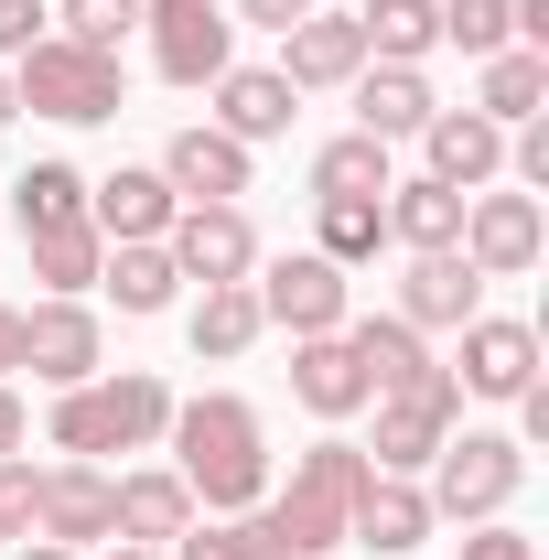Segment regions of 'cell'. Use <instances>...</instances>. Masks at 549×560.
Here are the masks:
<instances>
[{
    "label": "cell",
    "instance_id": "obj_17",
    "mask_svg": "<svg viewBox=\"0 0 549 560\" xmlns=\"http://www.w3.org/2000/svg\"><path fill=\"white\" fill-rule=\"evenodd\" d=\"M22 366H33L44 388L97 377V313H86V302H33V313H22Z\"/></svg>",
    "mask_w": 549,
    "mask_h": 560
},
{
    "label": "cell",
    "instance_id": "obj_15",
    "mask_svg": "<svg viewBox=\"0 0 549 560\" xmlns=\"http://www.w3.org/2000/svg\"><path fill=\"white\" fill-rule=\"evenodd\" d=\"M366 75V33H355V11H302L291 33H280V86L302 97V86H355Z\"/></svg>",
    "mask_w": 549,
    "mask_h": 560
},
{
    "label": "cell",
    "instance_id": "obj_3",
    "mask_svg": "<svg viewBox=\"0 0 549 560\" xmlns=\"http://www.w3.org/2000/svg\"><path fill=\"white\" fill-rule=\"evenodd\" d=\"M55 453L66 464H97V453H151L162 431H173V388L151 377V366H97V377H75V388H55Z\"/></svg>",
    "mask_w": 549,
    "mask_h": 560
},
{
    "label": "cell",
    "instance_id": "obj_7",
    "mask_svg": "<svg viewBox=\"0 0 549 560\" xmlns=\"http://www.w3.org/2000/svg\"><path fill=\"white\" fill-rule=\"evenodd\" d=\"M453 420H464V388H453V366L442 377H420V388H388L377 399V475H431V453L453 442Z\"/></svg>",
    "mask_w": 549,
    "mask_h": 560
},
{
    "label": "cell",
    "instance_id": "obj_37",
    "mask_svg": "<svg viewBox=\"0 0 549 560\" xmlns=\"http://www.w3.org/2000/svg\"><path fill=\"white\" fill-rule=\"evenodd\" d=\"M44 44V0H0V66Z\"/></svg>",
    "mask_w": 549,
    "mask_h": 560
},
{
    "label": "cell",
    "instance_id": "obj_40",
    "mask_svg": "<svg viewBox=\"0 0 549 560\" xmlns=\"http://www.w3.org/2000/svg\"><path fill=\"white\" fill-rule=\"evenodd\" d=\"M22 442H33V420H22V399H11V377H0V464H11Z\"/></svg>",
    "mask_w": 549,
    "mask_h": 560
},
{
    "label": "cell",
    "instance_id": "obj_36",
    "mask_svg": "<svg viewBox=\"0 0 549 560\" xmlns=\"http://www.w3.org/2000/svg\"><path fill=\"white\" fill-rule=\"evenodd\" d=\"M0 539H33V464H0Z\"/></svg>",
    "mask_w": 549,
    "mask_h": 560
},
{
    "label": "cell",
    "instance_id": "obj_21",
    "mask_svg": "<svg viewBox=\"0 0 549 560\" xmlns=\"http://www.w3.org/2000/svg\"><path fill=\"white\" fill-rule=\"evenodd\" d=\"M173 206H184V195H173L151 162H119L108 184H86V215H97V237H108V248H119V237H162Z\"/></svg>",
    "mask_w": 549,
    "mask_h": 560
},
{
    "label": "cell",
    "instance_id": "obj_13",
    "mask_svg": "<svg viewBox=\"0 0 549 560\" xmlns=\"http://www.w3.org/2000/svg\"><path fill=\"white\" fill-rule=\"evenodd\" d=\"M119 475H97V464H55V475H33V528L55 539V550H86V539H119V506H108Z\"/></svg>",
    "mask_w": 549,
    "mask_h": 560
},
{
    "label": "cell",
    "instance_id": "obj_27",
    "mask_svg": "<svg viewBox=\"0 0 549 560\" xmlns=\"http://www.w3.org/2000/svg\"><path fill=\"white\" fill-rule=\"evenodd\" d=\"M173 248H162V237H119V248H108V259H97V291H108V302H119V313H173Z\"/></svg>",
    "mask_w": 549,
    "mask_h": 560
},
{
    "label": "cell",
    "instance_id": "obj_16",
    "mask_svg": "<svg viewBox=\"0 0 549 560\" xmlns=\"http://www.w3.org/2000/svg\"><path fill=\"white\" fill-rule=\"evenodd\" d=\"M420 151H431V184H453V195H484V184L506 173V130L475 119V108H431Z\"/></svg>",
    "mask_w": 549,
    "mask_h": 560
},
{
    "label": "cell",
    "instance_id": "obj_5",
    "mask_svg": "<svg viewBox=\"0 0 549 560\" xmlns=\"http://www.w3.org/2000/svg\"><path fill=\"white\" fill-rule=\"evenodd\" d=\"M11 97H22L33 119L97 130V119H119V108H130V75H119V55H97V44H66V33H44L33 55H11Z\"/></svg>",
    "mask_w": 549,
    "mask_h": 560
},
{
    "label": "cell",
    "instance_id": "obj_25",
    "mask_svg": "<svg viewBox=\"0 0 549 560\" xmlns=\"http://www.w3.org/2000/svg\"><path fill=\"white\" fill-rule=\"evenodd\" d=\"M108 506H119V539H140V550H162V539H184V528H195L184 475H119V486H108Z\"/></svg>",
    "mask_w": 549,
    "mask_h": 560
},
{
    "label": "cell",
    "instance_id": "obj_6",
    "mask_svg": "<svg viewBox=\"0 0 549 560\" xmlns=\"http://www.w3.org/2000/svg\"><path fill=\"white\" fill-rule=\"evenodd\" d=\"M528 486V442L517 431H453L442 453H431V517H453V528H475V517H506Z\"/></svg>",
    "mask_w": 549,
    "mask_h": 560
},
{
    "label": "cell",
    "instance_id": "obj_34",
    "mask_svg": "<svg viewBox=\"0 0 549 560\" xmlns=\"http://www.w3.org/2000/svg\"><path fill=\"white\" fill-rule=\"evenodd\" d=\"M506 33H517V0H442V44H464V55H506Z\"/></svg>",
    "mask_w": 549,
    "mask_h": 560
},
{
    "label": "cell",
    "instance_id": "obj_42",
    "mask_svg": "<svg viewBox=\"0 0 549 560\" xmlns=\"http://www.w3.org/2000/svg\"><path fill=\"white\" fill-rule=\"evenodd\" d=\"M11 560H75V550H55V539H22V550H11Z\"/></svg>",
    "mask_w": 549,
    "mask_h": 560
},
{
    "label": "cell",
    "instance_id": "obj_35",
    "mask_svg": "<svg viewBox=\"0 0 549 560\" xmlns=\"http://www.w3.org/2000/svg\"><path fill=\"white\" fill-rule=\"evenodd\" d=\"M55 22H66V44H97V55H119V33L140 22V0H55Z\"/></svg>",
    "mask_w": 549,
    "mask_h": 560
},
{
    "label": "cell",
    "instance_id": "obj_23",
    "mask_svg": "<svg viewBox=\"0 0 549 560\" xmlns=\"http://www.w3.org/2000/svg\"><path fill=\"white\" fill-rule=\"evenodd\" d=\"M355 130H366V140H420V130H431V86H420V66H366V75H355Z\"/></svg>",
    "mask_w": 549,
    "mask_h": 560
},
{
    "label": "cell",
    "instance_id": "obj_14",
    "mask_svg": "<svg viewBox=\"0 0 549 560\" xmlns=\"http://www.w3.org/2000/svg\"><path fill=\"white\" fill-rule=\"evenodd\" d=\"M162 248H173V270H184V280H248V270H259V237H248V215H237V206H173Z\"/></svg>",
    "mask_w": 549,
    "mask_h": 560
},
{
    "label": "cell",
    "instance_id": "obj_19",
    "mask_svg": "<svg viewBox=\"0 0 549 560\" xmlns=\"http://www.w3.org/2000/svg\"><path fill=\"white\" fill-rule=\"evenodd\" d=\"M431 528H442V517H431V495L410 486V475H377V464H366V486H355V517H344V539H366V550H420V539H431Z\"/></svg>",
    "mask_w": 549,
    "mask_h": 560
},
{
    "label": "cell",
    "instance_id": "obj_32",
    "mask_svg": "<svg viewBox=\"0 0 549 560\" xmlns=\"http://www.w3.org/2000/svg\"><path fill=\"white\" fill-rule=\"evenodd\" d=\"M313 195H388V140H366V130H344L313 151Z\"/></svg>",
    "mask_w": 549,
    "mask_h": 560
},
{
    "label": "cell",
    "instance_id": "obj_43",
    "mask_svg": "<svg viewBox=\"0 0 549 560\" xmlns=\"http://www.w3.org/2000/svg\"><path fill=\"white\" fill-rule=\"evenodd\" d=\"M0 119H22V97H11V66H0Z\"/></svg>",
    "mask_w": 549,
    "mask_h": 560
},
{
    "label": "cell",
    "instance_id": "obj_26",
    "mask_svg": "<svg viewBox=\"0 0 549 560\" xmlns=\"http://www.w3.org/2000/svg\"><path fill=\"white\" fill-rule=\"evenodd\" d=\"M539 108H549V55H528V44L484 55V75H475V119L517 130V119H539Z\"/></svg>",
    "mask_w": 549,
    "mask_h": 560
},
{
    "label": "cell",
    "instance_id": "obj_41",
    "mask_svg": "<svg viewBox=\"0 0 549 560\" xmlns=\"http://www.w3.org/2000/svg\"><path fill=\"white\" fill-rule=\"evenodd\" d=\"M11 366H22V313L0 302V377H11Z\"/></svg>",
    "mask_w": 549,
    "mask_h": 560
},
{
    "label": "cell",
    "instance_id": "obj_31",
    "mask_svg": "<svg viewBox=\"0 0 549 560\" xmlns=\"http://www.w3.org/2000/svg\"><path fill=\"white\" fill-rule=\"evenodd\" d=\"M355 33H366V55H377V66H420V55L442 44V0H366V11H355Z\"/></svg>",
    "mask_w": 549,
    "mask_h": 560
},
{
    "label": "cell",
    "instance_id": "obj_12",
    "mask_svg": "<svg viewBox=\"0 0 549 560\" xmlns=\"http://www.w3.org/2000/svg\"><path fill=\"white\" fill-rule=\"evenodd\" d=\"M453 388H475V399H528V388H539V335L506 324V313H475V324H464V355H453Z\"/></svg>",
    "mask_w": 549,
    "mask_h": 560
},
{
    "label": "cell",
    "instance_id": "obj_8",
    "mask_svg": "<svg viewBox=\"0 0 549 560\" xmlns=\"http://www.w3.org/2000/svg\"><path fill=\"white\" fill-rule=\"evenodd\" d=\"M140 22H151V66L173 86H215L237 66V22L215 0H140Z\"/></svg>",
    "mask_w": 549,
    "mask_h": 560
},
{
    "label": "cell",
    "instance_id": "obj_24",
    "mask_svg": "<svg viewBox=\"0 0 549 560\" xmlns=\"http://www.w3.org/2000/svg\"><path fill=\"white\" fill-rule=\"evenodd\" d=\"M344 346H355V366H366V399H388V388H420V377H442L431 366V346H420V324H344Z\"/></svg>",
    "mask_w": 549,
    "mask_h": 560
},
{
    "label": "cell",
    "instance_id": "obj_33",
    "mask_svg": "<svg viewBox=\"0 0 549 560\" xmlns=\"http://www.w3.org/2000/svg\"><path fill=\"white\" fill-rule=\"evenodd\" d=\"M173 560H280V539L259 528V506H248V517H206V528H184Z\"/></svg>",
    "mask_w": 549,
    "mask_h": 560
},
{
    "label": "cell",
    "instance_id": "obj_11",
    "mask_svg": "<svg viewBox=\"0 0 549 560\" xmlns=\"http://www.w3.org/2000/svg\"><path fill=\"white\" fill-rule=\"evenodd\" d=\"M184 206H237L248 195V140H226L215 119H195V130H173L162 140V162H151Z\"/></svg>",
    "mask_w": 549,
    "mask_h": 560
},
{
    "label": "cell",
    "instance_id": "obj_1",
    "mask_svg": "<svg viewBox=\"0 0 549 560\" xmlns=\"http://www.w3.org/2000/svg\"><path fill=\"white\" fill-rule=\"evenodd\" d=\"M173 475H184V495H195V506L248 517V506L270 495V442H259V410H248V399H226V388H206L195 410H173Z\"/></svg>",
    "mask_w": 549,
    "mask_h": 560
},
{
    "label": "cell",
    "instance_id": "obj_9",
    "mask_svg": "<svg viewBox=\"0 0 549 560\" xmlns=\"http://www.w3.org/2000/svg\"><path fill=\"white\" fill-rule=\"evenodd\" d=\"M248 291H259V324H280L291 346H302V335H335V324H344V270L324 259V248H291V259H270Z\"/></svg>",
    "mask_w": 549,
    "mask_h": 560
},
{
    "label": "cell",
    "instance_id": "obj_4",
    "mask_svg": "<svg viewBox=\"0 0 549 560\" xmlns=\"http://www.w3.org/2000/svg\"><path fill=\"white\" fill-rule=\"evenodd\" d=\"M355 486H366V442H313L302 464H291V486L259 506V528L280 539V560H324L344 539V517H355Z\"/></svg>",
    "mask_w": 549,
    "mask_h": 560
},
{
    "label": "cell",
    "instance_id": "obj_39",
    "mask_svg": "<svg viewBox=\"0 0 549 560\" xmlns=\"http://www.w3.org/2000/svg\"><path fill=\"white\" fill-rule=\"evenodd\" d=\"M302 11H324V0H237V11H226V22H259V33H291V22H302Z\"/></svg>",
    "mask_w": 549,
    "mask_h": 560
},
{
    "label": "cell",
    "instance_id": "obj_10",
    "mask_svg": "<svg viewBox=\"0 0 549 560\" xmlns=\"http://www.w3.org/2000/svg\"><path fill=\"white\" fill-rule=\"evenodd\" d=\"M453 248H464L484 280H517V270H539L549 215H539V195H464V237H453Z\"/></svg>",
    "mask_w": 549,
    "mask_h": 560
},
{
    "label": "cell",
    "instance_id": "obj_18",
    "mask_svg": "<svg viewBox=\"0 0 549 560\" xmlns=\"http://www.w3.org/2000/svg\"><path fill=\"white\" fill-rule=\"evenodd\" d=\"M484 313V270L464 259V248H420L410 259V280H399V324H475Z\"/></svg>",
    "mask_w": 549,
    "mask_h": 560
},
{
    "label": "cell",
    "instance_id": "obj_28",
    "mask_svg": "<svg viewBox=\"0 0 549 560\" xmlns=\"http://www.w3.org/2000/svg\"><path fill=\"white\" fill-rule=\"evenodd\" d=\"M184 335H195V355H206V366L248 355L259 335H270V324H259V291H248V280H206V302H195V324H184Z\"/></svg>",
    "mask_w": 549,
    "mask_h": 560
},
{
    "label": "cell",
    "instance_id": "obj_30",
    "mask_svg": "<svg viewBox=\"0 0 549 560\" xmlns=\"http://www.w3.org/2000/svg\"><path fill=\"white\" fill-rule=\"evenodd\" d=\"M313 248L355 270V259H377L388 248V195H313Z\"/></svg>",
    "mask_w": 549,
    "mask_h": 560
},
{
    "label": "cell",
    "instance_id": "obj_20",
    "mask_svg": "<svg viewBox=\"0 0 549 560\" xmlns=\"http://www.w3.org/2000/svg\"><path fill=\"white\" fill-rule=\"evenodd\" d=\"M291 399H302L313 420H355L366 410V366H355V346H344V324L291 346Z\"/></svg>",
    "mask_w": 549,
    "mask_h": 560
},
{
    "label": "cell",
    "instance_id": "obj_29",
    "mask_svg": "<svg viewBox=\"0 0 549 560\" xmlns=\"http://www.w3.org/2000/svg\"><path fill=\"white\" fill-rule=\"evenodd\" d=\"M453 237H464V195H453V184H431V173H420V184H388V248H453Z\"/></svg>",
    "mask_w": 549,
    "mask_h": 560
},
{
    "label": "cell",
    "instance_id": "obj_44",
    "mask_svg": "<svg viewBox=\"0 0 549 560\" xmlns=\"http://www.w3.org/2000/svg\"><path fill=\"white\" fill-rule=\"evenodd\" d=\"M108 560H162V550H140V539H119V550H108Z\"/></svg>",
    "mask_w": 549,
    "mask_h": 560
},
{
    "label": "cell",
    "instance_id": "obj_38",
    "mask_svg": "<svg viewBox=\"0 0 549 560\" xmlns=\"http://www.w3.org/2000/svg\"><path fill=\"white\" fill-rule=\"evenodd\" d=\"M464 560H539V539H517L506 517H475V539H464Z\"/></svg>",
    "mask_w": 549,
    "mask_h": 560
},
{
    "label": "cell",
    "instance_id": "obj_2",
    "mask_svg": "<svg viewBox=\"0 0 549 560\" xmlns=\"http://www.w3.org/2000/svg\"><path fill=\"white\" fill-rule=\"evenodd\" d=\"M11 206H22L33 280H44L55 302H86V291H97V259H108V237H97V215H86V173H75V162H33V173L11 184Z\"/></svg>",
    "mask_w": 549,
    "mask_h": 560
},
{
    "label": "cell",
    "instance_id": "obj_22",
    "mask_svg": "<svg viewBox=\"0 0 549 560\" xmlns=\"http://www.w3.org/2000/svg\"><path fill=\"white\" fill-rule=\"evenodd\" d=\"M291 108H302V97L280 86V66H226V75H215V130H226V140H280Z\"/></svg>",
    "mask_w": 549,
    "mask_h": 560
}]
</instances>
